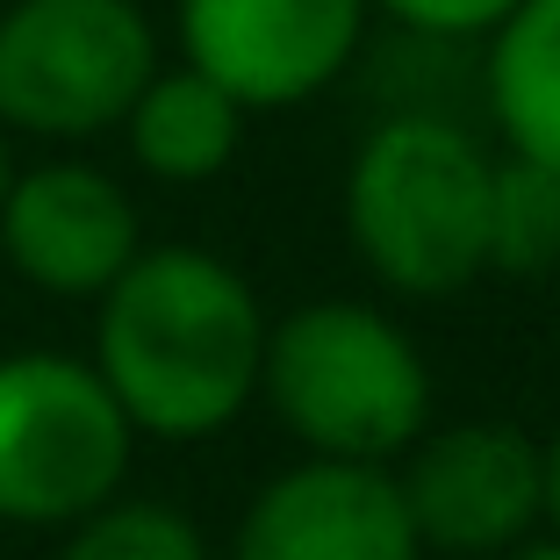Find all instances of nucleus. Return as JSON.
Here are the masks:
<instances>
[{"mask_svg": "<svg viewBox=\"0 0 560 560\" xmlns=\"http://www.w3.org/2000/svg\"><path fill=\"white\" fill-rule=\"evenodd\" d=\"M159 30L130 0H8L0 8V137L94 144L122 130L159 72Z\"/></svg>", "mask_w": 560, "mask_h": 560, "instance_id": "nucleus-4", "label": "nucleus"}, {"mask_svg": "<svg viewBox=\"0 0 560 560\" xmlns=\"http://www.w3.org/2000/svg\"><path fill=\"white\" fill-rule=\"evenodd\" d=\"M259 402L302 460L396 467L431 431V366L388 310L324 295L266 324Z\"/></svg>", "mask_w": 560, "mask_h": 560, "instance_id": "nucleus-3", "label": "nucleus"}, {"mask_svg": "<svg viewBox=\"0 0 560 560\" xmlns=\"http://www.w3.org/2000/svg\"><path fill=\"white\" fill-rule=\"evenodd\" d=\"M489 273L511 280L560 273V173L511 159V151L489 173Z\"/></svg>", "mask_w": 560, "mask_h": 560, "instance_id": "nucleus-12", "label": "nucleus"}, {"mask_svg": "<svg viewBox=\"0 0 560 560\" xmlns=\"http://www.w3.org/2000/svg\"><path fill=\"white\" fill-rule=\"evenodd\" d=\"M503 560H560V539H553V532H539V539H525L517 553H503Z\"/></svg>", "mask_w": 560, "mask_h": 560, "instance_id": "nucleus-16", "label": "nucleus"}, {"mask_svg": "<svg viewBox=\"0 0 560 560\" xmlns=\"http://www.w3.org/2000/svg\"><path fill=\"white\" fill-rule=\"evenodd\" d=\"M137 431L72 352L0 360V525L72 532L130 481Z\"/></svg>", "mask_w": 560, "mask_h": 560, "instance_id": "nucleus-5", "label": "nucleus"}, {"mask_svg": "<svg viewBox=\"0 0 560 560\" xmlns=\"http://www.w3.org/2000/svg\"><path fill=\"white\" fill-rule=\"evenodd\" d=\"M481 108L511 159L560 173V0H525L481 44Z\"/></svg>", "mask_w": 560, "mask_h": 560, "instance_id": "nucleus-11", "label": "nucleus"}, {"mask_svg": "<svg viewBox=\"0 0 560 560\" xmlns=\"http://www.w3.org/2000/svg\"><path fill=\"white\" fill-rule=\"evenodd\" d=\"M374 15H388L402 36H417V44H489L503 22L525 8V0H366Z\"/></svg>", "mask_w": 560, "mask_h": 560, "instance_id": "nucleus-14", "label": "nucleus"}, {"mask_svg": "<svg viewBox=\"0 0 560 560\" xmlns=\"http://www.w3.org/2000/svg\"><path fill=\"white\" fill-rule=\"evenodd\" d=\"M539 489H546V532L560 539V424L553 439H539Z\"/></svg>", "mask_w": 560, "mask_h": 560, "instance_id": "nucleus-15", "label": "nucleus"}, {"mask_svg": "<svg viewBox=\"0 0 560 560\" xmlns=\"http://www.w3.org/2000/svg\"><path fill=\"white\" fill-rule=\"evenodd\" d=\"M231 560H424L388 467L295 460L245 503Z\"/></svg>", "mask_w": 560, "mask_h": 560, "instance_id": "nucleus-9", "label": "nucleus"}, {"mask_svg": "<svg viewBox=\"0 0 560 560\" xmlns=\"http://www.w3.org/2000/svg\"><path fill=\"white\" fill-rule=\"evenodd\" d=\"M489 144L445 108H396L346 159V245L388 295L445 302L489 273Z\"/></svg>", "mask_w": 560, "mask_h": 560, "instance_id": "nucleus-2", "label": "nucleus"}, {"mask_svg": "<svg viewBox=\"0 0 560 560\" xmlns=\"http://www.w3.org/2000/svg\"><path fill=\"white\" fill-rule=\"evenodd\" d=\"M58 560H215L209 532L159 495H116L58 539Z\"/></svg>", "mask_w": 560, "mask_h": 560, "instance_id": "nucleus-13", "label": "nucleus"}, {"mask_svg": "<svg viewBox=\"0 0 560 560\" xmlns=\"http://www.w3.org/2000/svg\"><path fill=\"white\" fill-rule=\"evenodd\" d=\"M144 252V215L130 187L94 159H44L0 195V259L36 295L101 302Z\"/></svg>", "mask_w": 560, "mask_h": 560, "instance_id": "nucleus-8", "label": "nucleus"}, {"mask_svg": "<svg viewBox=\"0 0 560 560\" xmlns=\"http://www.w3.org/2000/svg\"><path fill=\"white\" fill-rule=\"evenodd\" d=\"M366 22V0H173L180 66L223 86L245 116H280L338 86Z\"/></svg>", "mask_w": 560, "mask_h": 560, "instance_id": "nucleus-6", "label": "nucleus"}, {"mask_svg": "<svg viewBox=\"0 0 560 560\" xmlns=\"http://www.w3.org/2000/svg\"><path fill=\"white\" fill-rule=\"evenodd\" d=\"M266 324L259 288L231 259L201 245H144L94 302L86 366L137 439L201 445L259 402Z\"/></svg>", "mask_w": 560, "mask_h": 560, "instance_id": "nucleus-1", "label": "nucleus"}, {"mask_svg": "<svg viewBox=\"0 0 560 560\" xmlns=\"http://www.w3.org/2000/svg\"><path fill=\"white\" fill-rule=\"evenodd\" d=\"M0 8H8V0H0Z\"/></svg>", "mask_w": 560, "mask_h": 560, "instance_id": "nucleus-19", "label": "nucleus"}, {"mask_svg": "<svg viewBox=\"0 0 560 560\" xmlns=\"http://www.w3.org/2000/svg\"><path fill=\"white\" fill-rule=\"evenodd\" d=\"M388 475L424 553L503 560L546 532L539 439L525 424H503V417L431 424Z\"/></svg>", "mask_w": 560, "mask_h": 560, "instance_id": "nucleus-7", "label": "nucleus"}, {"mask_svg": "<svg viewBox=\"0 0 560 560\" xmlns=\"http://www.w3.org/2000/svg\"><path fill=\"white\" fill-rule=\"evenodd\" d=\"M122 144H130L137 173L159 187H201L215 173H231L237 144H245V108L223 86H209L187 66H159L151 86L122 116Z\"/></svg>", "mask_w": 560, "mask_h": 560, "instance_id": "nucleus-10", "label": "nucleus"}, {"mask_svg": "<svg viewBox=\"0 0 560 560\" xmlns=\"http://www.w3.org/2000/svg\"><path fill=\"white\" fill-rule=\"evenodd\" d=\"M8 180H15V165H8V137H0V195H8Z\"/></svg>", "mask_w": 560, "mask_h": 560, "instance_id": "nucleus-17", "label": "nucleus"}, {"mask_svg": "<svg viewBox=\"0 0 560 560\" xmlns=\"http://www.w3.org/2000/svg\"><path fill=\"white\" fill-rule=\"evenodd\" d=\"M130 8H144V0H130Z\"/></svg>", "mask_w": 560, "mask_h": 560, "instance_id": "nucleus-18", "label": "nucleus"}]
</instances>
